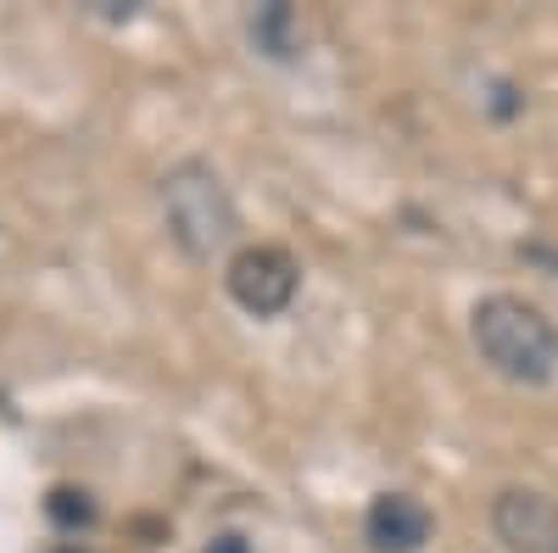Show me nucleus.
<instances>
[{
	"mask_svg": "<svg viewBox=\"0 0 558 553\" xmlns=\"http://www.w3.org/2000/svg\"><path fill=\"white\" fill-rule=\"evenodd\" d=\"M475 352L514 386H547L558 375V325L525 297H486L470 313Z\"/></svg>",
	"mask_w": 558,
	"mask_h": 553,
	"instance_id": "nucleus-1",
	"label": "nucleus"
},
{
	"mask_svg": "<svg viewBox=\"0 0 558 553\" xmlns=\"http://www.w3.org/2000/svg\"><path fill=\"white\" fill-rule=\"evenodd\" d=\"M162 218H168V236L179 241V252L196 257V263L218 257L241 236L235 196H229V184L218 179V168L202 163V157L162 173Z\"/></svg>",
	"mask_w": 558,
	"mask_h": 553,
	"instance_id": "nucleus-2",
	"label": "nucleus"
},
{
	"mask_svg": "<svg viewBox=\"0 0 558 553\" xmlns=\"http://www.w3.org/2000/svg\"><path fill=\"white\" fill-rule=\"evenodd\" d=\"M223 286L235 297V308H246L252 318H274L296 302L302 268L286 247H241L223 268Z\"/></svg>",
	"mask_w": 558,
	"mask_h": 553,
	"instance_id": "nucleus-3",
	"label": "nucleus"
},
{
	"mask_svg": "<svg viewBox=\"0 0 558 553\" xmlns=\"http://www.w3.org/2000/svg\"><path fill=\"white\" fill-rule=\"evenodd\" d=\"M492 531L508 553H558V503L531 486H508L492 503Z\"/></svg>",
	"mask_w": 558,
	"mask_h": 553,
	"instance_id": "nucleus-4",
	"label": "nucleus"
},
{
	"mask_svg": "<svg viewBox=\"0 0 558 553\" xmlns=\"http://www.w3.org/2000/svg\"><path fill=\"white\" fill-rule=\"evenodd\" d=\"M436 520L418 497H402V492H386L368 503V542H375L380 553H418L430 542Z\"/></svg>",
	"mask_w": 558,
	"mask_h": 553,
	"instance_id": "nucleus-5",
	"label": "nucleus"
},
{
	"mask_svg": "<svg viewBox=\"0 0 558 553\" xmlns=\"http://www.w3.org/2000/svg\"><path fill=\"white\" fill-rule=\"evenodd\" d=\"M291 7H268V12H257V23H252V34H257V45H268V57H291Z\"/></svg>",
	"mask_w": 558,
	"mask_h": 553,
	"instance_id": "nucleus-6",
	"label": "nucleus"
},
{
	"mask_svg": "<svg viewBox=\"0 0 558 553\" xmlns=\"http://www.w3.org/2000/svg\"><path fill=\"white\" fill-rule=\"evenodd\" d=\"M51 520H57V526H89V520H96V503H89V492L57 486V492H51Z\"/></svg>",
	"mask_w": 558,
	"mask_h": 553,
	"instance_id": "nucleus-7",
	"label": "nucleus"
},
{
	"mask_svg": "<svg viewBox=\"0 0 558 553\" xmlns=\"http://www.w3.org/2000/svg\"><path fill=\"white\" fill-rule=\"evenodd\" d=\"M207 553H252V548H246V542H241V537H218V542H213V548H207Z\"/></svg>",
	"mask_w": 558,
	"mask_h": 553,
	"instance_id": "nucleus-8",
	"label": "nucleus"
},
{
	"mask_svg": "<svg viewBox=\"0 0 558 553\" xmlns=\"http://www.w3.org/2000/svg\"><path fill=\"white\" fill-rule=\"evenodd\" d=\"M68 553H73V548H68Z\"/></svg>",
	"mask_w": 558,
	"mask_h": 553,
	"instance_id": "nucleus-9",
	"label": "nucleus"
}]
</instances>
